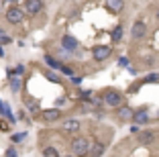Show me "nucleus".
<instances>
[{
  "instance_id": "5",
  "label": "nucleus",
  "mask_w": 159,
  "mask_h": 157,
  "mask_svg": "<svg viewBox=\"0 0 159 157\" xmlns=\"http://www.w3.org/2000/svg\"><path fill=\"white\" fill-rule=\"evenodd\" d=\"M41 8H43V2H41V0H27V4H25V10H27L29 14L41 12Z\"/></svg>"
},
{
  "instance_id": "26",
  "label": "nucleus",
  "mask_w": 159,
  "mask_h": 157,
  "mask_svg": "<svg viewBox=\"0 0 159 157\" xmlns=\"http://www.w3.org/2000/svg\"><path fill=\"white\" fill-rule=\"evenodd\" d=\"M155 16H157V21H159V8H157V12H155Z\"/></svg>"
},
{
  "instance_id": "2",
  "label": "nucleus",
  "mask_w": 159,
  "mask_h": 157,
  "mask_svg": "<svg viewBox=\"0 0 159 157\" xmlns=\"http://www.w3.org/2000/svg\"><path fill=\"white\" fill-rule=\"evenodd\" d=\"M104 102L108 106H120L122 104V94L116 92V90H106L104 92Z\"/></svg>"
},
{
  "instance_id": "27",
  "label": "nucleus",
  "mask_w": 159,
  "mask_h": 157,
  "mask_svg": "<svg viewBox=\"0 0 159 157\" xmlns=\"http://www.w3.org/2000/svg\"><path fill=\"white\" fill-rule=\"evenodd\" d=\"M8 2H14V0H8Z\"/></svg>"
},
{
  "instance_id": "25",
  "label": "nucleus",
  "mask_w": 159,
  "mask_h": 157,
  "mask_svg": "<svg viewBox=\"0 0 159 157\" xmlns=\"http://www.w3.org/2000/svg\"><path fill=\"white\" fill-rule=\"evenodd\" d=\"M131 133H135V135H137V133H139V125H135V127H131Z\"/></svg>"
},
{
  "instance_id": "7",
  "label": "nucleus",
  "mask_w": 159,
  "mask_h": 157,
  "mask_svg": "<svg viewBox=\"0 0 159 157\" xmlns=\"http://www.w3.org/2000/svg\"><path fill=\"white\" fill-rule=\"evenodd\" d=\"M145 33H147V27H145L143 23H135V25H133V31H131L133 39H141V37H145Z\"/></svg>"
},
{
  "instance_id": "15",
  "label": "nucleus",
  "mask_w": 159,
  "mask_h": 157,
  "mask_svg": "<svg viewBox=\"0 0 159 157\" xmlns=\"http://www.w3.org/2000/svg\"><path fill=\"white\" fill-rule=\"evenodd\" d=\"M45 61L49 63V67H53V69H59L61 67V63H59V61H55L51 55H45Z\"/></svg>"
},
{
  "instance_id": "12",
  "label": "nucleus",
  "mask_w": 159,
  "mask_h": 157,
  "mask_svg": "<svg viewBox=\"0 0 159 157\" xmlns=\"http://www.w3.org/2000/svg\"><path fill=\"white\" fill-rule=\"evenodd\" d=\"M133 120H135L137 125H143V122H147L149 120V114H147L145 110H139V112H133Z\"/></svg>"
},
{
  "instance_id": "6",
  "label": "nucleus",
  "mask_w": 159,
  "mask_h": 157,
  "mask_svg": "<svg viewBox=\"0 0 159 157\" xmlns=\"http://www.w3.org/2000/svg\"><path fill=\"white\" fill-rule=\"evenodd\" d=\"M61 129L67 131V133H75V131H80V120H75V118H67V120H63Z\"/></svg>"
},
{
  "instance_id": "21",
  "label": "nucleus",
  "mask_w": 159,
  "mask_h": 157,
  "mask_svg": "<svg viewBox=\"0 0 159 157\" xmlns=\"http://www.w3.org/2000/svg\"><path fill=\"white\" fill-rule=\"evenodd\" d=\"M47 78L51 80V82H59V78H57L55 74H49V72H47Z\"/></svg>"
},
{
  "instance_id": "18",
  "label": "nucleus",
  "mask_w": 159,
  "mask_h": 157,
  "mask_svg": "<svg viewBox=\"0 0 159 157\" xmlns=\"http://www.w3.org/2000/svg\"><path fill=\"white\" fill-rule=\"evenodd\" d=\"M10 88L16 92V90L20 88V80H19V78H12V82H10Z\"/></svg>"
},
{
  "instance_id": "13",
  "label": "nucleus",
  "mask_w": 159,
  "mask_h": 157,
  "mask_svg": "<svg viewBox=\"0 0 159 157\" xmlns=\"http://www.w3.org/2000/svg\"><path fill=\"white\" fill-rule=\"evenodd\" d=\"M118 116H120L122 120H131V118H133V108H129V106H122L120 110H118Z\"/></svg>"
},
{
  "instance_id": "19",
  "label": "nucleus",
  "mask_w": 159,
  "mask_h": 157,
  "mask_svg": "<svg viewBox=\"0 0 159 157\" xmlns=\"http://www.w3.org/2000/svg\"><path fill=\"white\" fill-rule=\"evenodd\" d=\"M147 82H159V74H151V76H147Z\"/></svg>"
},
{
  "instance_id": "20",
  "label": "nucleus",
  "mask_w": 159,
  "mask_h": 157,
  "mask_svg": "<svg viewBox=\"0 0 159 157\" xmlns=\"http://www.w3.org/2000/svg\"><path fill=\"white\" fill-rule=\"evenodd\" d=\"M10 43V37H4V35H0V45H6Z\"/></svg>"
},
{
  "instance_id": "1",
  "label": "nucleus",
  "mask_w": 159,
  "mask_h": 157,
  "mask_svg": "<svg viewBox=\"0 0 159 157\" xmlns=\"http://www.w3.org/2000/svg\"><path fill=\"white\" fill-rule=\"evenodd\" d=\"M90 151V141L88 139H74L71 141V153L74 155H84V153H88Z\"/></svg>"
},
{
  "instance_id": "8",
  "label": "nucleus",
  "mask_w": 159,
  "mask_h": 157,
  "mask_svg": "<svg viewBox=\"0 0 159 157\" xmlns=\"http://www.w3.org/2000/svg\"><path fill=\"white\" fill-rule=\"evenodd\" d=\"M61 45H63V49L74 51L75 47H78V39H75V37H71V35H66V37L61 39Z\"/></svg>"
},
{
  "instance_id": "22",
  "label": "nucleus",
  "mask_w": 159,
  "mask_h": 157,
  "mask_svg": "<svg viewBox=\"0 0 159 157\" xmlns=\"http://www.w3.org/2000/svg\"><path fill=\"white\" fill-rule=\"evenodd\" d=\"M20 139H25V135H12V141L16 143V141H20Z\"/></svg>"
},
{
  "instance_id": "10",
  "label": "nucleus",
  "mask_w": 159,
  "mask_h": 157,
  "mask_svg": "<svg viewBox=\"0 0 159 157\" xmlns=\"http://www.w3.org/2000/svg\"><path fill=\"white\" fill-rule=\"evenodd\" d=\"M137 135H139V143H141V145H147V143H151V141L155 139V135L149 133V131H143V133L139 131Z\"/></svg>"
},
{
  "instance_id": "11",
  "label": "nucleus",
  "mask_w": 159,
  "mask_h": 157,
  "mask_svg": "<svg viewBox=\"0 0 159 157\" xmlns=\"http://www.w3.org/2000/svg\"><path fill=\"white\" fill-rule=\"evenodd\" d=\"M106 6L112 10V12H120L122 6H125V2H122V0H106Z\"/></svg>"
},
{
  "instance_id": "4",
  "label": "nucleus",
  "mask_w": 159,
  "mask_h": 157,
  "mask_svg": "<svg viewBox=\"0 0 159 157\" xmlns=\"http://www.w3.org/2000/svg\"><path fill=\"white\" fill-rule=\"evenodd\" d=\"M92 55H94V59H96V61H104L108 55H110V47H106V45H96L92 49Z\"/></svg>"
},
{
  "instance_id": "17",
  "label": "nucleus",
  "mask_w": 159,
  "mask_h": 157,
  "mask_svg": "<svg viewBox=\"0 0 159 157\" xmlns=\"http://www.w3.org/2000/svg\"><path fill=\"white\" fill-rule=\"evenodd\" d=\"M120 37H122V27H116L112 33V41H120Z\"/></svg>"
},
{
  "instance_id": "9",
  "label": "nucleus",
  "mask_w": 159,
  "mask_h": 157,
  "mask_svg": "<svg viewBox=\"0 0 159 157\" xmlns=\"http://www.w3.org/2000/svg\"><path fill=\"white\" fill-rule=\"evenodd\" d=\"M61 116V112L57 110V108H49V110H43V118L49 120V122H53V120H57Z\"/></svg>"
},
{
  "instance_id": "14",
  "label": "nucleus",
  "mask_w": 159,
  "mask_h": 157,
  "mask_svg": "<svg viewBox=\"0 0 159 157\" xmlns=\"http://www.w3.org/2000/svg\"><path fill=\"white\" fill-rule=\"evenodd\" d=\"M104 153V143H94V147H90V155H102Z\"/></svg>"
},
{
  "instance_id": "28",
  "label": "nucleus",
  "mask_w": 159,
  "mask_h": 157,
  "mask_svg": "<svg viewBox=\"0 0 159 157\" xmlns=\"http://www.w3.org/2000/svg\"><path fill=\"white\" fill-rule=\"evenodd\" d=\"M0 33H2V31H0Z\"/></svg>"
},
{
  "instance_id": "3",
  "label": "nucleus",
  "mask_w": 159,
  "mask_h": 157,
  "mask_svg": "<svg viewBox=\"0 0 159 157\" xmlns=\"http://www.w3.org/2000/svg\"><path fill=\"white\" fill-rule=\"evenodd\" d=\"M23 19H25V12L19 8V6H10V8L6 10V21H8V23L16 25V23H20Z\"/></svg>"
},
{
  "instance_id": "23",
  "label": "nucleus",
  "mask_w": 159,
  "mask_h": 157,
  "mask_svg": "<svg viewBox=\"0 0 159 157\" xmlns=\"http://www.w3.org/2000/svg\"><path fill=\"white\" fill-rule=\"evenodd\" d=\"M118 63H120V65H129V59H126V57H120V59H118Z\"/></svg>"
},
{
  "instance_id": "16",
  "label": "nucleus",
  "mask_w": 159,
  "mask_h": 157,
  "mask_svg": "<svg viewBox=\"0 0 159 157\" xmlns=\"http://www.w3.org/2000/svg\"><path fill=\"white\" fill-rule=\"evenodd\" d=\"M43 155H45V157H57V149L45 147V149H43Z\"/></svg>"
},
{
  "instance_id": "24",
  "label": "nucleus",
  "mask_w": 159,
  "mask_h": 157,
  "mask_svg": "<svg viewBox=\"0 0 159 157\" xmlns=\"http://www.w3.org/2000/svg\"><path fill=\"white\" fill-rule=\"evenodd\" d=\"M71 82H74L75 86H78V84H82V78H75V76H74V78H71Z\"/></svg>"
}]
</instances>
